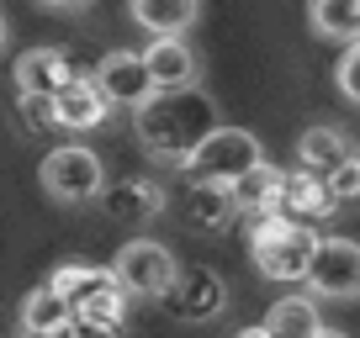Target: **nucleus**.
I'll return each instance as SVG.
<instances>
[{
  "label": "nucleus",
  "mask_w": 360,
  "mask_h": 338,
  "mask_svg": "<svg viewBox=\"0 0 360 338\" xmlns=\"http://www.w3.org/2000/svg\"><path fill=\"white\" fill-rule=\"evenodd\" d=\"M217 127H223L217 101L202 90V85H191V90H154L133 111L138 143H143V154L159 158V164H186Z\"/></svg>",
  "instance_id": "obj_1"
},
{
  "label": "nucleus",
  "mask_w": 360,
  "mask_h": 338,
  "mask_svg": "<svg viewBox=\"0 0 360 338\" xmlns=\"http://www.w3.org/2000/svg\"><path fill=\"white\" fill-rule=\"evenodd\" d=\"M318 233L307 222H292V217H259L249 222V254H255V270L276 285L307 280V264H313Z\"/></svg>",
  "instance_id": "obj_2"
},
{
  "label": "nucleus",
  "mask_w": 360,
  "mask_h": 338,
  "mask_svg": "<svg viewBox=\"0 0 360 338\" xmlns=\"http://www.w3.org/2000/svg\"><path fill=\"white\" fill-rule=\"evenodd\" d=\"M48 285L69 302V312H75L79 323H112V327H122L127 291H122V280H117L112 270H101V264H58V270L48 275Z\"/></svg>",
  "instance_id": "obj_3"
},
{
  "label": "nucleus",
  "mask_w": 360,
  "mask_h": 338,
  "mask_svg": "<svg viewBox=\"0 0 360 338\" xmlns=\"http://www.w3.org/2000/svg\"><path fill=\"white\" fill-rule=\"evenodd\" d=\"M259 164H265V148H259L255 133H244V127H217L180 169L191 175V185H238L249 169H259Z\"/></svg>",
  "instance_id": "obj_4"
},
{
  "label": "nucleus",
  "mask_w": 360,
  "mask_h": 338,
  "mask_svg": "<svg viewBox=\"0 0 360 338\" xmlns=\"http://www.w3.org/2000/svg\"><path fill=\"white\" fill-rule=\"evenodd\" d=\"M37 180H43L48 201H58V206H85V201H96V196H106V164H101V154H96V148L64 143V148H53V154L43 158Z\"/></svg>",
  "instance_id": "obj_5"
},
{
  "label": "nucleus",
  "mask_w": 360,
  "mask_h": 338,
  "mask_svg": "<svg viewBox=\"0 0 360 338\" xmlns=\"http://www.w3.org/2000/svg\"><path fill=\"white\" fill-rule=\"evenodd\" d=\"M112 275L122 280V291H127V296H154V302H159V296L175 285L180 259L169 254L165 243H159V238H133V243L117 248Z\"/></svg>",
  "instance_id": "obj_6"
},
{
  "label": "nucleus",
  "mask_w": 360,
  "mask_h": 338,
  "mask_svg": "<svg viewBox=\"0 0 360 338\" xmlns=\"http://www.w3.org/2000/svg\"><path fill=\"white\" fill-rule=\"evenodd\" d=\"M159 306L175 323H217L228 312V280L217 270H207V264H191V270L175 275V285L159 296Z\"/></svg>",
  "instance_id": "obj_7"
},
{
  "label": "nucleus",
  "mask_w": 360,
  "mask_h": 338,
  "mask_svg": "<svg viewBox=\"0 0 360 338\" xmlns=\"http://www.w3.org/2000/svg\"><path fill=\"white\" fill-rule=\"evenodd\" d=\"M307 291L328 302H360V243L355 238H318L307 264Z\"/></svg>",
  "instance_id": "obj_8"
},
{
  "label": "nucleus",
  "mask_w": 360,
  "mask_h": 338,
  "mask_svg": "<svg viewBox=\"0 0 360 338\" xmlns=\"http://www.w3.org/2000/svg\"><path fill=\"white\" fill-rule=\"evenodd\" d=\"M90 79L101 85L106 106H127V111H138V106L154 95V79H148V69H143V53H127V48H112L101 64L90 69Z\"/></svg>",
  "instance_id": "obj_9"
},
{
  "label": "nucleus",
  "mask_w": 360,
  "mask_h": 338,
  "mask_svg": "<svg viewBox=\"0 0 360 338\" xmlns=\"http://www.w3.org/2000/svg\"><path fill=\"white\" fill-rule=\"evenodd\" d=\"M75 74H79V69L69 64V53H58V48H27V53L16 58V69H11V85H16V95L53 101Z\"/></svg>",
  "instance_id": "obj_10"
},
{
  "label": "nucleus",
  "mask_w": 360,
  "mask_h": 338,
  "mask_svg": "<svg viewBox=\"0 0 360 338\" xmlns=\"http://www.w3.org/2000/svg\"><path fill=\"white\" fill-rule=\"evenodd\" d=\"M143 69L154 79V90H191L196 74H202V58L186 37H154L143 48Z\"/></svg>",
  "instance_id": "obj_11"
},
{
  "label": "nucleus",
  "mask_w": 360,
  "mask_h": 338,
  "mask_svg": "<svg viewBox=\"0 0 360 338\" xmlns=\"http://www.w3.org/2000/svg\"><path fill=\"white\" fill-rule=\"evenodd\" d=\"M106 116H112V106H106L101 85L90 74H75L64 90L53 95V127H64V133H96Z\"/></svg>",
  "instance_id": "obj_12"
},
{
  "label": "nucleus",
  "mask_w": 360,
  "mask_h": 338,
  "mask_svg": "<svg viewBox=\"0 0 360 338\" xmlns=\"http://www.w3.org/2000/svg\"><path fill=\"white\" fill-rule=\"evenodd\" d=\"M16 333L22 338H75V312L53 285H32L22 296V312H16Z\"/></svg>",
  "instance_id": "obj_13"
},
{
  "label": "nucleus",
  "mask_w": 360,
  "mask_h": 338,
  "mask_svg": "<svg viewBox=\"0 0 360 338\" xmlns=\"http://www.w3.org/2000/svg\"><path fill=\"white\" fill-rule=\"evenodd\" d=\"M349 158H360L355 154V137L345 133V127H334V122H318V127H307L302 137H297V164L307 169V175H318V180H328L339 164H349Z\"/></svg>",
  "instance_id": "obj_14"
},
{
  "label": "nucleus",
  "mask_w": 360,
  "mask_h": 338,
  "mask_svg": "<svg viewBox=\"0 0 360 338\" xmlns=\"http://www.w3.org/2000/svg\"><path fill=\"white\" fill-rule=\"evenodd\" d=\"M276 217H292V222H318V217H334L323 180L307 175V169H286L281 191H276Z\"/></svg>",
  "instance_id": "obj_15"
},
{
  "label": "nucleus",
  "mask_w": 360,
  "mask_h": 338,
  "mask_svg": "<svg viewBox=\"0 0 360 338\" xmlns=\"http://www.w3.org/2000/svg\"><path fill=\"white\" fill-rule=\"evenodd\" d=\"M127 16L148 37H186L202 22V0H127Z\"/></svg>",
  "instance_id": "obj_16"
},
{
  "label": "nucleus",
  "mask_w": 360,
  "mask_h": 338,
  "mask_svg": "<svg viewBox=\"0 0 360 338\" xmlns=\"http://www.w3.org/2000/svg\"><path fill=\"white\" fill-rule=\"evenodd\" d=\"M307 27L323 43H360V0H307Z\"/></svg>",
  "instance_id": "obj_17"
},
{
  "label": "nucleus",
  "mask_w": 360,
  "mask_h": 338,
  "mask_svg": "<svg viewBox=\"0 0 360 338\" xmlns=\"http://www.w3.org/2000/svg\"><path fill=\"white\" fill-rule=\"evenodd\" d=\"M186 217H191V227H202V233H223V227H233V217H238L233 185H191V196H186Z\"/></svg>",
  "instance_id": "obj_18"
},
{
  "label": "nucleus",
  "mask_w": 360,
  "mask_h": 338,
  "mask_svg": "<svg viewBox=\"0 0 360 338\" xmlns=\"http://www.w3.org/2000/svg\"><path fill=\"white\" fill-rule=\"evenodd\" d=\"M276 191H281V169L265 158L259 169H249L244 180L233 185L238 217H249V222H259V217H276Z\"/></svg>",
  "instance_id": "obj_19"
},
{
  "label": "nucleus",
  "mask_w": 360,
  "mask_h": 338,
  "mask_svg": "<svg viewBox=\"0 0 360 338\" xmlns=\"http://www.w3.org/2000/svg\"><path fill=\"white\" fill-rule=\"evenodd\" d=\"M259 327H265V338H313L323 323H318V306L307 296H281Z\"/></svg>",
  "instance_id": "obj_20"
},
{
  "label": "nucleus",
  "mask_w": 360,
  "mask_h": 338,
  "mask_svg": "<svg viewBox=\"0 0 360 338\" xmlns=\"http://www.w3.org/2000/svg\"><path fill=\"white\" fill-rule=\"evenodd\" d=\"M106 206H112L117 217H133V222H143V217H159V206H165V191H159L154 180H143V175H133V180H117V191H106Z\"/></svg>",
  "instance_id": "obj_21"
},
{
  "label": "nucleus",
  "mask_w": 360,
  "mask_h": 338,
  "mask_svg": "<svg viewBox=\"0 0 360 338\" xmlns=\"http://www.w3.org/2000/svg\"><path fill=\"white\" fill-rule=\"evenodd\" d=\"M323 191H328V201H334V206H345V201H360V158L339 164L334 175L323 180Z\"/></svg>",
  "instance_id": "obj_22"
},
{
  "label": "nucleus",
  "mask_w": 360,
  "mask_h": 338,
  "mask_svg": "<svg viewBox=\"0 0 360 338\" xmlns=\"http://www.w3.org/2000/svg\"><path fill=\"white\" fill-rule=\"evenodd\" d=\"M334 85H339V95H345L349 106H360V43L345 48V58H339V69H334Z\"/></svg>",
  "instance_id": "obj_23"
},
{
  "label": "nucleus",
  "mask_w": 360,
  "mask_h": 338,
  "mask_svg": "<svg viewBox=\"0 0 360 338\" xmlns=\"http://www.w3.org/2000/svg\"><path fill=\"white\" fill-rule=\"evenodd\" d=\"M75 338H122V327H112V323H79V317H75Z\"/></svg>",
  "instance_id": "obj_24"
},
{
  "label": "nucleus",
  "mask_w": 360,
  "mask_h": 338,
  "mask_svg": "<svg viewBox=\"0 0 360 338\" xmlns=\"http://www.w3.org/2000/svg\"><path fill=\"white\" fill-rule=\"evenodd\" d=\"M37 6H48V11H85L90 0H37Z\"/></svg>",
  "instance_id": "obj_25"
},
{
  "label": "nucleus",
  "mask_w": 360,
  "mask_h": 338,
  "mask_svg": "<svg viewBox=\"0 0 360 338\" xmlns=\"http://www.w3.org/2000/svg\"><path fill=\"white\" fill-rule=\"evenodd\" d=\"M6 43H11V22H6V11H0V53H6Z\"/></svg>",
  "instance_id": "obj_26"
},
{
  "label": "nucleus",
  "mask_w": 360,
  "mask_h": 338,
  "mask_svg": "<svg viewBox=\"0 0 360 338\" xmlns=\"http://www.w3.org/2000/svg\"><path fill=\"white\" fill-rule=\"evenodd\" d=\"M313 338H349V333H339V327H318Z\"/></svg>",
  "instance_id": "obj_27"
},
{
  "label": "nucleus",
  "mask_w": 360,
  "mask_h": 338,
  "mask_svg": "<svg viewBox=\"0 0 360 338\" xmlns=\"http://www.w3.org/2000/svg\"><path fill=\"white\" fill-rule=\"evenodd\" d=\"M233 338H265V327H244V333H233Z\"/></svg>",
  "instance_id": "obj_28"
},
{
  "label": "nucleus",
  "mask_w": 360,
  "mask_h": 338,
  "mask_svg": "<svg viewBox=\"0 0 360 338\" xmlns=\"http://www.w3.org/2000/svg\"><path fill=\"white\" fill-rule=\"evenodd\" d=\"M16 338H22V333H16Z\"/></svg>",
  "instance_id": "obj_29"
}]
</instances>
